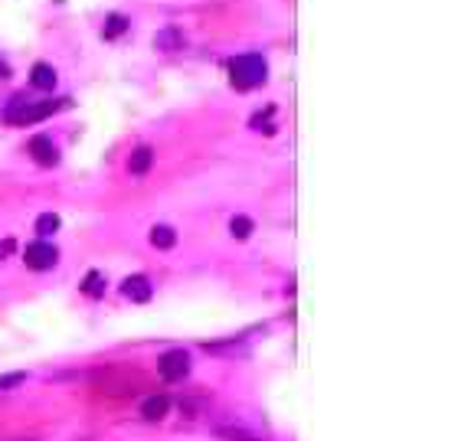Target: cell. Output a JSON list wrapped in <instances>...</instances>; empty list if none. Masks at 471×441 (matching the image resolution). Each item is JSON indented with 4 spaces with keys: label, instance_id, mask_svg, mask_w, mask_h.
Wrapping results in <instances>:
<instances>
[{
    "label": "cell",
    "instance_id": "1",
    "mask_svg": "<svg viewBox=\"0 0 471 441\" xmlns=\"http://www.w3.org/2000/svg\"><path fill=\"white\" fill-rule=\"evenodd\" d=\"M69 98H59V102H30L23 95L10 98V105L4 108V121L7 124H33V121H43L46 114L66 108Z\"/></svg>",
    "mask_w": 471,
    "mask_h": 441
},
{
    "label": "cell",
    "instance_id": "2",
    "mask_svg": "<svg viewBox=\"0 0 471 441\" xmlns=\"http://www.w3.org/2000/svg\"><path fill=\"white\" fill-rule=\"evenodd\" d=\"M229 79L236 88H255L269 79V66L259 53H245V56L229 59Z\"/></svg>",
    "mask_w": 471,
    "mask_h": 441
},
{
    "label": "cell",
    "instance_id": "3",
    "mask_svg": "<svg viewBox=\"0 0 471 441\" xmlns=\"http://www.w3.org/2000/svg\"><path fill=\"white\" fill-rule=\"evenodd\" d=\"M23 262H27V268H33V272H46V268H53V265L59 262V252H56V245H49V242L39 239V242L27 245Z\"/></svg>",
    "mask_w": 471,
    "mask_h": 441
},
{
    "label": "cell",
    "instance_id": "4",
    "mask_svg": "<svg viewBox=\"0 0 471 441\" xmlns=\"http://www.w3.org/2000/svg\"><path fill=\"white\" fill-rule=\"evenodd\" d=\"M157 373L164 376L167 383H177V379H183V376L190 373V357L183 350H170V353H164V357L157 360Z\"/></svg>",
    "mask_w": 471,
    "mask_h": 441
},
{
    "label": "cell",
    "instance_id": "5",
    "mask_svg": "<svg viewBox=\"0 0 471 441\" xmlns=\"http://www.w3.org/2000/svg\"><path fill=\"white\" fill-rule=\"evenodd\" d=\"M30 154H33V160H37L39 167H56L59 164V150L46 134H37V138L30 141Z\"/></svg>",
    "mask_w": 471,
    "mask_h": 441
},
{
    "label": "cell",
    "instance_id": "6",
    "mask_svg": "<svg viewBox=\"0 0 471 441\" xmlns=\"http://www.w3.org/2000/svg\"><path fill=\"white\" fill-rule=\"evenodd\" d=\"M124 298H131L134 304H144V301H151V294H154V288H151V282L144 278V275H134V278H128L124 282Z\"/></svg>",
    "mask_w": 471,
    "mask_h": 441
},
{
    "label": "cell",
    "instance_id": "7",
    "mask_svg": "<svg viewBox=\"0 0 471 441\" xmlns=\"http://www.w3.org/2000/svg\"><path fill=\"white\" fill-rule=\"evenodd\" d=\"M167 409H170L167 395H151V399L141 405V415L148 419V422H157V419H164V415H167Z\"/></svg>",
    "mask_w": 471,
    "mask_h": 441
},
{
    "label": "cell",
    "instance_id": "8",
    "mask_svg": "<svg viewBox=\"0 0 471 441\" xmlns=\"http://www.w3.org/2000/svg\"><path fill=\"white\" fill-rule=\"evenodd\" d=\"M151 160H154V150L151 147H138L128 160V170H131L134 177H144L148 170H151Z\"/></svg>",
    "mask_w": 471,
    "mask_h": 441
},
{
    "label": "cell",
    "instance_id": "9",
    "mask_svg": "<svg viewBox=\"0 0 471 441\" xmlns=\"http://www.w3.org/2000/svg\"><path fill=\"white\" fill-rule=\"evenodd\" d=\"M30 82L37 85V88H53L56 85V69L46 66V62H37L33 72H30Z\"/></svg>",
    "mask_w": 471,
    "mask_h": 441
},
{
    "label": "cell",
    "instance_id": "10",
    "mask_svg": "<svg viewBox=\"0 0 471 441\" xmlns=\"http://www.w3.org/2000/svg\"><path fill=\"white\" fill-rule=\"evenodd\" d=\"M151 245L154 249H174L177 245V232L170 225H154L151 229Z\"/></svg>",
    "mask_w": 471,
    "mask_h": 441
},
{
    "label": "cell",
    "instance_id": "11",
    "mask_svg": "<svg viewBox=\"0 0 471 441\" xmlns=\"http://www.w3.org/2000/svg\"><path fill=\"white\" fill-rule=\"evenodd\" d=\"M124 29H128V20H124L122 13H112V17L105 20V29H102V37H105V39H115V37H122Z\"/></svg>",
    "mask_w": 471,
    "mask_h": 441
},
{
    "label": "cell",
    "instance_id": "12",
    "mask_svg": "<svg viewBox=\"0 0 471 441\" xmlns=\"http://www.w3.org/2000/svg\"><path fill=\"white\" fill-rule=\"evenodd\" d=\"M252 219L249 216H233V223H229V232H233V239H249L252 235Z\"/></svg>",
    "mask_w": 471,
    "mask_h": 441
},
{
    "label": "cell",
    "instance_id": "13",
    "mask_svg": "<svg viewBox=\"0 0 471 441\" xmlns=\"http://www.w3.org/2000/svg\"><path fill=\"white\" fill-rule=\"evenodd\" d=\"M59 229V216L56 213H43V216L37 219V232L43 235V239H46V235H53Z\"/></svg>",
    "mask_w": 471,
    "mask_h": 441
},
{
    "label": "cell",
    "instance_id": "14",
    "mask_svg": "<svg viewBox=\"0 0 471 441\" xmlns=\"http://www.w3.org/2000/svg\"><path fill=\"white\" fill-rule=\"evenodd\" d=\"M160 49H180V33L174 27H167L164 33H157V39H154Z\"/></svg>",
    "mask_w": 471,
    "mask_h": 441
},
{
    "label": "cell",
    "instance_id": "15",
    "mask_svg": "<svg viewBox=\"0 0 471 441\" xmlns=\"http://www.w3.org/2000/svg\"><path fill=\"white\" fill-rule=\"evenodd\" d=\"M219 435H223V438H233V441H259L255 435L243 432V428H219Z\"/></svg>",
    "mask_w": 471,
    "mask_h": 441
},
{
    "label": "cell",
    "instance_id": "16",
    "mask_svg": "<svg viewBox=\"0 0 471 441\" xmlns=\"http://www.w3.org/2000/svg\"><path fill=\"white\" fill-rule=\"evenodd\" d=\"M85 291L89 294H102V275L92 272L89 278H85Z\"/></svg>",
    "mask_w": 471,
    "mask_h": 441
},
{
    "label": "cell",
    "instance_id": "17",
    "mask_svg": "<svg viewBox=\"0 0 471 441\" xmlns=\"http://www.w3.org/2000/svg\"><path fill=\"white\" fill-rule=\"evenodd\" d=\"M23 379H27V376H23V373H13V376H4V379H0V389H10V386H17V383H23Z\"/></svg>",
    "mask_w": 471,
    "mask_h": 441
},
{
    "label": "cell",
    "instance_id": "18",
    "mask_svg": "<svg viewBox=\"0 0 471 441\" xmlns=\"http://www.w3.org/2000/svg\"><path fill=\"white\" fill-rule=\"evenodd\" d=\"M7 75H10V66L4 62V59H0V79H7Z\"/></svg>",
    "mask_w": 471,
    "mask_h": 441
},
{
    "label": "cell",
    "instance_id": "19",
    "mask_svg": "<svg viewBox=\"0 0 471 441\" xmlns=\"http://www.w3.org/2000/svg\"><path fill=\"white\" fill-rule=\"evenodd\" d=\"M10 249H13V245H10V242H0V255H7Z\"/></svg>",
    "mask_w": 471,
    "mask_h": 441
}]
</instances>
